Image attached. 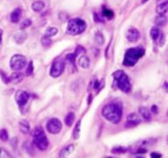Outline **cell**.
Listing matches in <instances>:
<instances>
[{"label": "cell", "instance_id": "obj_23", "mask_svg": "<svg viewBox=\"0 0 168 158\" xmlns=\"http://www.w3.org/2000/svg\"><path fill=\"white\" fill-rule=\"evenodd\" d=\"M160 30L158 27H152L150 30V36L153 41H157L158 39L159 35H160Z\"/></svg>", "mask_w": 168, "mask_h": 158}, {"label": "cell", "instance_id": "obj_19", "mask_svg": "<svg viewBox=\"0 0 168 158\" xmlns=\"http://www.w3.org/2000/svg\"><path fill=\"white\" fill-rule=\"evenodd\" d=\"M168 9V1L167 2H163V3H159L157 6L156 11L158 13L159 15H165L166 13H167Z\"/></svg>", "mask_w": 168, "mask_h": 158}, {"label": "cell", "instance_id": "obj_35", "mask_svg": "<svg viewBox=\"0 0 168 158\" xmlns=\"http://www.w3.org/2000/svg\"><path fill=\"white\" fill-rule=\"evenodd\" d=\"M0 76H1V79H2L3 83H5V84H8L9 83V77L7 76L6 74L3 72V71H2V70H0Z\"/></svg>", "mask_w": 168, "mask_h": 158}, {"label": "cell", "instance_id": "obj_21", "mask_svg": "<svg viewBox=\"0 0 168 158\" xmlns=\"http://www.w3.org/2000/svg\"><path fill=\"white\" fill-rule=\"evenodd\" d=\"M167 22V19L165 15H158V16H156L154 19V23L158 26H164Z\"/></svg>", "mask_w": 168, "mask_h": 158}, {"label": "cell", "instance_id": "obj_29", "mask_svg": "<svg viewBox=\"0 0 168 158\" xmlns=\"http://www.w3.org/2000/svg\"><path fill=\"white\" fill-rule=\"evenodd\" d=\"M32 24V22L30 19H28V18H26L21 23V25H20V29L21 30H24V29H26L28 28L29 26H30Z\"/></svg>", "mask_w": 168, "mask_h": 158}, {"label": "cell", "instance_id": "obj_41", "mask_svg": "<svg viewBox=\"0 0 168 158\" xmlns=\"http://www.w3.org/2000/svg\"><path fill=\"white\" fill-rule=\"evenodd\" d=\"M3 30L2 29H0V45L2 44V40H3Z\"/></svg>", "mask_w": 168, "mask_h": 158}, {"label": "cell", "instance_id": "obj_27", "mask_svg": "<svg viewBox=\"0 0 168 158\" xmlns=\"http://www.w3.org/2000/svg\"><path fill=\"white\" fill-rule=\"evenodd\" d=\"M103 16H105L106 18H108V19H112L113 16H114V13H113V12L112 11V10L108 9V8H106V7H104L103 9Z\"/></svg>", "mask_w": 168, "mask_h": 158}, {"label": "cell", "instance_id": "obj_20", "mask_svg": "<svg viewBox=\"0 0 168 158\" xmlns=\"http://www.w3.org/2000/svg\"><path fill=\"white\" fill-rule=\"evenodd\" d=\"M45 3L42 2V1H35V2L32 3V5H31L32 9L34 10L35 12H36V13L41 12L42 10L45 8Z\"/></svg>", "mask_w": 168, "mask_h": 158}, {"label": "cell", "instance_id": "obj_9", "mask_svg": "<svg viewBox=\"0 0 168 158\" xmlns=\"http://www.w3.org/2000/svg\"><path fill=\"white\" fill-rule=\"evenodd\" d=\"M15 99L19 107H24L28 102L30 99V94L24 90H18L15 94Z\"/></svg>", "mask_w": 168, "mask_h": 158}, {"label": "cell", "instance_id": "obj_30", "mask_svg": "<svg viewBox=\"0 0 168 158\" xmlns=\"http://www.w3.org/2000/svg\"><path fill=\"white\" fill-rule=\"evenodd\" d=\"M0 139L3 142H6L8 139V134H7V131L5 129H2L0 130Z\"/></svg>", "mask_w": 168, "mask_h": 158}, {"label": "cell", "instance_id": "obj_40", "mask_svg": "<svg viewBox=\"0 0 168 158\" xmlns=\"http://www.w3.org/2000/svg\"><path fill=\"white\" fill-rule=\"evenodd\" d=\"M151 111H152L153 113L157 114L158 112V107H157L156 105H152V108H151Z\"/></svg>", "mask_w": 168, "mask_h": 158}, {"label": "cell", "instance_id": "obj_26", "mask_svg": "<svg viewBox=\"0 0 168 158\" xmlns=\"http://www.w3.org/2000/svg\"><path fill=\"white\" fill-rule=\"evenodd\" d=\"M58 30L55 27H48L46 30H45V36H48L49 38L51 37H54L55 35H57Z\"/></svg>", "mask_w": 168, "mask_h": 158}, {"label": "cell", "instance_id": "obj_45", "mask_svg": "<svg viewBox=\"0 0 168 158\" xmlns=\"http://www.w3.org/2000/svg\"><path fill=\"white\" fill-rule=\"evenodd\" d=\"M2 150H3V148H2L0 147V155H1V152H2Z\"/></svg>", "mask_w": 168, "mask_h": 158}, {"label": "cell", "instance_id": "obj_38", "mask_svg": "<svg viewBox=\"0 0 168 158\" xmlns=\"http://www.w3.org/2000/svg\"><path fill=\"white\" fill-rule=\"evenodd\" d=\"M151 157H155V158H160L162 157V155L160 154V153H158V152H152L151 154Z\"/></svg>", "mask_w": 168, "mask_h": 158}, {"label": "cell", "instance_id": "obj_11", "mask_svg": "<svg viewBox=\"0 0 168 158\" xmlns=\"http://www.w3.org/2000/svg\"><path fill=\"white\" fill-rule=\"evenodd\" d=\"M141 122V119L139 116V115L136 113H131L128 115L126 118V127H135L138 125Z\"/></svg>", "mask_w": 168, "mask_h": 158}, {"label": "cell", "instance_id": "obj_31", "mask_svg": "<svg viewBox=\"0 0 168 158\" xmlns=\"http://www.w3.org/2000/svg\"><path fill=\"white\" fill-rule=\"evenodd\" d=\"M127 152V149L122 147H117L114 148L112 149V153H116V154H121V153H126Z\"/></svg>", "mask_w": 168, "mask_h": 158}, {"label": "cell", "instance_id": "obj_24", "mask_svg": "<svg viewBox=\"0 0 168 158\" xmlns=\"http://www.w3.org/2000/svg\"><path fill=\"white\" fill-rule=\"evenodd\" d=\"M80 123H81V120H79L76 123L75 129L73 130V138L74 139H78L80 137Z\"/></svg>", "mask_w": 168, "mask_h": 158}, {"label": "cell", "instance_id": "obj_39", "mask_svg": "<svg viewBox=\"0 0 168 158\" xmlns=\"http://www.w3.org/2000/svg\"><path fill=\"white\" fill-rule=\"evenodd\" d=\"M147 152V149L146 148H140L137 150L136 152H135V153H146Z\"/></svg>", "mask_w": 168, "mask_h": 158}, {"label": "cell", "instance_id": "obj_25", "mask_svg": "<svg viewBox=\"0 0 168 158\" xmlns=\"http://www.w3.org/2000/svg\"><path fill=\"white\" fill-rule=\"evenodd\" d=\"M94 40L98 45H103L104 44V36L100 31L96 32L94 35Z\"/></svg>", "mask_w": 168, "mask_h": 158}, {"label": "cell", "instance_id": "obj_1", "mask_svg": "<svg viewBox=\"0 0 168 158\" xmlns=\"http://www.w3.org/2000/svg\"><path fill=\"white\" fill-rule=\"evenodd\" d=\"M122 115V108L117 103H109L102 109V116L108 121L115 125L120 122Z\"/></svg>", "mask_w": 168, "mask_h": 158}, {"label": "cell", "instance_id": "obj_42", "mask_svg": "<svg viewBox=\"0 0 168 158\" xmlns=\"http://www.w3.org/2000/svg\"><path fill=\"white\" fill-rule=\"evenodd\" d=\"M91 100H92V94H89V101H88V103H90L91 102Z\"/></svg>", "mask_w": 168, "mask_h": 158}, {"label": "cell", "instance_id": "obj_10", "mask_svg": "<svg viewBox=\"0 0 168 158\" xmlns=\"http://www.w3.org/2000/svg\"><path fill=\"white\" fill-rule=\"evenodd\" d=\"M126 39L130 43H135L140 38V33L136 28H130L126 33Z\"/></svg>", "mask_w": 168, "mask_h": 158}, {"label": "cell", "instance_id": "obj_28", "mask_svg": "<svg viewBox=\"0 0 168 158\" xmlns=\"http://www.w3.org/2000/svg\"><path fill=\"white\" fill-rule=\"evenodd\" d=\"M52 39L51 38L48 37V36H44V37H42L41 39V44L43 46H45V47H48V46H50L52 45Z\"/></svg>", "mask_w": 168, "mask_h": 158}, {"label": "cell", "instance_id": "obj_37", "mask_svg": "<svg viewBox=\"0 0 168 158\" xmlns=\"http://www.w3.org/2000/svg\"><path fill=\"white\" fill-rule=\"evenodd\" d=\"M94 21L95 22H104V21H103V19L102 18V17H100V16H98V14H97V13H94Z\"/></svg>", "mask_w": 168, "mask_h": 158}, {"label": "cell", "instance_id": "obj_33", "mask_svg": "<svg viewBox=\"0 0 168 158\" xmlns=\"http://www.w3.org/2000/svg\"><path fill=\"white\" fill-rule=\"evenodd\" d=\"M34 71V65H33V62H30L27 66V69L25 70V75L27 76L32 75V73Z\"/></svg>", "mask_w": 168, "mask_h": 158}, {"label": "cell", "instance_id": "obj_4", "mask_svg": "<svg viewBox=\"0 0 168 158\" xmlns=\"http://www.w3.org/2000/svg\"><path fill=\"white\" fill-rule=\"evenodd\" d=\"M87 24L84 20L80 18H73L67 23V33L72 36L80 35L85 30Z\"/></svg>", "mask_w": 168, "mask_h": 158}, {"label": "cell", "instance_id": "obj_36", "mask_svg": "<svg viewBox=\"0 0 168 158\" xmlns=\"http://www.w3.org/2000/svg\"><path fill=\"white\" fill-rule=\"evenodd\" d=\"M158 39H160V40H159V44H160V46H163L164 44H165V41H166V37H165V35L163 34V33H160V35H159Z\"/></svg>", "mask_w": 168, "mask_h": 158}, {"label": "cell", "instance_id": "obj_32", "mask_svg": "<svg viewBox=\"0 0 168 158\" xmlns=\"http://www.w3.org/2000/svg\"><path fill=\"white\" fill-rule=\"evenodd\" d=\"M86 53V50L85 47L81 46V45H78L77 47H76V50H75V56L76 57H78L80 54H82V53Z\"/></svg>", "mask_w": 168, "mask_h": 158}, {"label": "cell", "instance_id": "obj_6", "mask_svg": "<svg viewBox=\"0 0 168 158\" xmlns=\"http://www.w3.org/2000/svg\"><path fill=\"white\" fill-rule=\"evenodd\" d=\"M26 65V58L22 54L13 55L10 60V67L14 71H19Z\"/></svg>", "mask_w": 168, "mask_h": 158}, {"label": "cell", "instance_id": "obj_18", "mask_svg": "<svg viewBox=\"0 0 168 158\" xmlns=\"http://www.w3.org/2000/svg\"><path fill=\"white\" fill-rule=\"evenodd\" d=\"M19 130L20 131L22 132L24 134H27L30 133V124L27 120H23L22 121L19 122Z\"/></svg>", "mask_w": 168, "mask_h": 158}, {"label": "cell", "instance_id": "obj_3", "mask_svg": "<svg viewBox=\"0 0 168 158\" xmlns=\"http://www.w3.org/2000/svg\"><path fill=\"white\" fill-rule=\"evenodd\" d=\"M114 82L113 85H116V87L124 93H130L131 90V84L130 79L123 70H117L112 74Z\"/></svg>", "mask_w": 168, "mask_h": 158}, {"label": "cell", "instance_id": "obj_44", "mask_svg": "<svg viewBox=\"0 0 168 158\" xmlns=\"http://www.w3.org/2000/svg\"><path fill=\"white\" fill-rule=\"evenodd\" d=\"M148 1H149V0H142V1H141V3H147Z\"/></svg>", "mask_w": 168, "mask_h": 158}, {"label": "cell", "instance_id": "obj_2", "mask_svg": "<svg viewBox=\"0 0 168 158\" xmlns=\"http://www.w3.org/2000/svg\"><path fill=\"white\" fill-rule=\"evenodd\" d=\"M145 53L144 48L142 47H131L126 52L124 57L123 65L126 67H134L143 57Z\"/></svg>", "mask_w": 168, "mask_h": 158}, {"label": "cell", "instance_id": "obj_17", "mask_svg": "<svg viewBox=\"0 0 168 158\" xmlns=\"http://www.w3.org/2000/svg\"><path fill=\"white\" fill-rule=\"evenodd\" d=\"M14 40L16 43L19 44V45H22L24 42L25 41V39H27V35L25 32H17L14 35Z\"/></svg>", "mask_w": 168, "mask_h": 158}, {"label": "cell", "instance_id": "obj_22", "mask_svg": "<svg viewBox=\"0 0 168 158\" xmlns=\"http://www.w3.org/2000/svg\"><path fill=\"white\" fill-rule=\"evenodd\" d=\"M75 118H76L75 114L73 112H69L65 117V124H66V125L68 127L71 126L72 124L74 123V121H75Z\"/></svg>", "mask_w": 168, "mask_h": 158}, {"label": "cell", "instance_id": "obj_5", "mask_svg": "<svg viewBox=\"0 0 168 158\" xmlns=\"http://www.w3.org/2000/svg\"><path fill=\"white\" fill-rule=\"evenodd\" d=\"M33 142L37 148L41 151H45L48 148V140L47 136L41 128H35L33 134Z\"/></svg>", "mask_w": 168, "mask_h": 158}, {"label": "cell", "instance_id": "obj_43", "mask_svg": "<svg viewBox=\"0 0 168 158\" xmlns=\"http://www.w3.org/2000/svg\"><path fill=\"white\" fill-rule=\"evenodd\" d=\"M167 0H158V3H163V2H167Z\"/></svg>", "mask_w": 168, "mask_h": 158}, {"label": "cell", "instance_id": "obj_13", "mask_svg": "<svg viewBox=\"0 0 168 158\" xmlns=\"http://www.w3.org/2000/svg\"><path fill=\"white\" fill-rule=\"evenodd\" d=\"M23 79H24L23 74L20 72H13L9 76V83L11 82L13 84H18V83L22 82Z\"/></svg>", "mask_w": 168, "mask_h": 158}, {"label": "cell", "instance_id": "obj_7", "mask_svg": "<svg viewBox=\"0 0 168 158\" xmlns=\"http://www.w3.org/2000/svg\"><path fill=\"white\" fill-rule=\"evenodd\" d=\"M65 70V62L62 59H57L54 62L50 70V76L53 78H57L63 73Z\"/></svg>", "mask_w": 168, "mask_h": 158}, {"label": "cell", "instance_id": "obj_12", "mask_svg": "<svg viewBox=\"0 0 168 158\" xmlns=\"http://www.w3.org/2000/svg\"><path fill=\"white\" fill-rule=\"evenodd\" d=\"M22 11L21 8L17 7V8H15L13 10L11 15H10V19H11V22L13 23H17L21 19L22 17Z\"/></svg>", "mask_w": 168, "mask_h": 158}, {"label": "cell", "instance_id": "obj_16", "mask_svg": "<svg viewBox=\"0 0 168 158\" xmlns=\"http://www.w3.org/2000/svg\"><path fill=\"white\" fill-rule=\"evenodd\" d=\"M140 114L141 117L143 118V120H144L145 121H149L152 118L151 116V112L149 110V108H145V107H141L140 108Z\"/></svg>", "mask_w": 168, "mask_h": 158}, {"label": "cell", "instance_id": "obj_15", "mask_svg": "<svg viewBox=\"0 0 168 158\" xmlns=\"http://www.w3.org/2000/svg\"><path fill=\"white\" fill-rule=\"evenodd\" d=\"M90 65V60L87 56H81L78 60V66L82 69H88Z\"/></svg>", "mask_w": 168, "mask_h": 158}, {"label": "cell", "instance_id": "obj_14", "mask_svg": "<svg viewBox=\"0 0 168 158\" xmlns=\"http://www.w3.org/2000/svg\"><path fill=\"white\" fill-rule=\"evenodd\" d=\"M75 147L73 144H69V145L66 146L64 148L62 149V151L59 153V157H67L68 156H70L74 151Z\"/></svg>", "mask_w": 168, "mask_h": 158}, {"label": "cell", "instance_id": "obj_34", "mask_svg": "<svg viewBox=\"0 0 168 158\" xmlns=\"http://www.w3.org/2000/svg\"><path fill=\"white\" fill-rule=\"evenodd\" d=\"M76 56L74 53H71V54H67V57H66V59H67L70 63H71L72 65H75V62H76Z\"/></svg>", "mask_w": 168, "mask_h": 158}, {"label": "cell", "instance_id": "obj_8", "mask_svg": "<svg viewBox=\"0 0 168 158\" xmlns=\"http://www.w3.org/2000/svg\"><path fill=\"white\" fill-rule=\"evenodd\" d=\"M62 128V124L57 118H52L46 124V129L52 134H59Z\"/></svg>", "mask_w": 168, "mask_h": 158}]
</instances>
